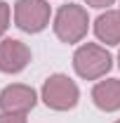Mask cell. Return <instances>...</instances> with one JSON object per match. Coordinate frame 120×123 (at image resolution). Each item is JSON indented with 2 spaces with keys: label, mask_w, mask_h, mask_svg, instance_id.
I'll return each instance as SVG.
<instances>
[{
  "label": "cell",
  "mask_w": 120,
  "mask_h": 123,
  "mask_svg": "<svg viewBox=\"0 0 120 123\" xmlns=\"http://www.w3.org/2000/svg\"><path fill=\"white\" fill-rule=\"evenodd\" d=\"M73 66L78 71L80 78H87V80H97V78L106 76L113 66L111 55L106 52L101 45L97 43H85L75 50L73 55Z\"/></svg>",
  "instance_id": "1"
},
{
  "label": "cell",
  "mask_w": 120,
  "mask_h": 123,
  "mask_svg": "<svg viewBox=\"0 0 120 123\" xmlns=\"http://www.w3.org/2000/svg\"><path fill=\"white\" fill-rule=\"evenodd\" d=\"M87 26H90V17L87 10L80 5H64L54 17V33L64 43H80L87 36Z\"/></svg>",
  "instance_id": "2"
},
{
  "label": "cell",
  "mask_w": 120,
  "mask_h": 123,
  "mask_svg": "<svg viewBox=\"0 0 120 123\" xmlns=\"http://www.w3.org/2000/svg\"><path fill=\"white\" fill-rule=\"evenodd\" d=\"M40 95H43V102L49 109H54V111H68V109H73L78 104V97H80L78 85L68 76H64V74L49 76L45 80Z\"/></svg>",
  "instance_id": "3"
},
{
  "label": "cell",
  "mask_w": 120,
  "mask_h": 123,
  "mask_svg": "<svg viewBox=\"0 0 120 123\" xmlns=\"http://www.w3.org/2000/svg\"><path fill=\"white\" fill-rule=\"evenodd\" d=\"M49 21V5L45 0H19L14 5V24L26 33L43 31Z\"/></svg>",
  "instance_id": "4"
},
{
  "label": "cell",
  "mask_w": 120,
  "mask_h": 123,
  "mask_svg": "<svg viewBox=\"0 0 120 123\" xmlns=\"http://www.w3.org/2000/svg\"><path fill=\"white\" fill-rule=\"evenodd\" d=\"M38 102V95L31 85H21V83H14V85H7L5 90L0 92V109L2 111H14V114H26L35 107Z\"/></svg>",
  "instance_id": "5"
},
{
  "label": "cell",
  "mask_w": 120,
  "mask_h": 123,
  "mask_svg": "<svg viewBox=\"0 0 120 123\" xmlns=\"http://www.w3.org/2000/svg\"><path fill=\"white\" fill-rule=\"evenodd\" d=\"M28 62H31V50L26 43L14 40V38H5L0 43V71L19 74L21 69H26Z\"/></svg>",
  "instance_id": "6"
},
{
  "label": "cell",
  "mask_w": 120,
  "mask_h": 123,
  "mask_svg": "<svg viewBox=\"0 0 120 123\" xmlns=\"http://www.w3.org/2000/svg\"><path fill=\"white\" fill-rule=\"evenodd\" d=\"M92 99L101 111H118L120 109V80L118 78L99 80L92 88Z\"/></svg>",
  "instance_id": "7"
},
{
  "label": "cell",
  "mask_w": 120,
  "mask_h": 123,
  "mask_svg": "<svg viewBox=\"0 0 120 123\" xmlns=\"http://www.w3.org/2000/svg\"><path fill=\"white\" fill-rule=\"evenodd\" d=\"M94 33L106 45L120 43V10H108L94 21Z\"/></svg>",
  "instance_id": "8"
},
{
  "label": "cell",
  "mask_w": 120,
  "mask_h": 123,
  "mask_svg": "<svg viewBox=\"0 0 120 123\" xmlns=\"http://www.w3.org/2000/svg\"><path fill=\"white\" fill-rule=\"evenodd\" d=\"M0 123H26V114H14V111H2Z\"/></svg>",
  "instance_id": "9"
},
{
  "label": "cell",
  "mask_w": 120,
  "mask_h": 123,
  "mask_svg": "<svg viewBox=\"0 0 120 123\" xmlns=\"http://www.w3.org/2000/svg\"><path fill=\"white\" fill-rule=\"evenodd\" d=\"M7 26H10V5L0 2V36L7 31Z\"/></svg>",
  "instance_id": "10"
},
{
  "label": "cell",
  "mask_w": 120,
  "mask_h": 123,
  "mask_svg": "<svg viewBox=\"0 0 120 123\" xmlns=\"http://www.w3.org/2000/svg\"><path fill=\"white\" fill-rule=\"evenodd\" d=\"M90 7H97V10H101V7H108V5H113V0H85Z\"/></svg>",
  "instance_id": "11"
},
{
  "label": "cell",
  "mask_w": 120,
  "mask_h": 123,
  "mask_svg": "<svg viewBox=\"0 0 120 123\" xmlns=\"http://www.w3.org/2000/svg\"><path fill=\"white\" fill-rule=\"evenodd\" d=\"M118 62H120V55H118Z\"/></svg>",
  "instance_id": "12"
},
{
  "label": "cell",
  "mask_w": 120,
  "mask_h": 123,
  "mask_svg": "<svg viewBox=\"0 0 120 123\" xmlns=\"http://www.w3.org/2000/svg\"><path fill=\"white\" fill-rule=\"evenodd\" d=\"M115 123H120V121H115Z\"/></svg>",
  "instance_id": "13"
}]
</instances>
